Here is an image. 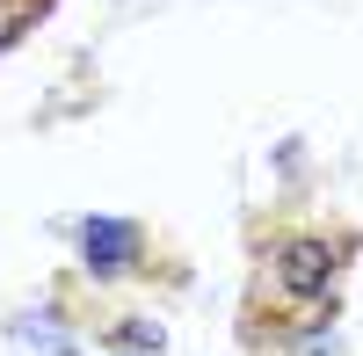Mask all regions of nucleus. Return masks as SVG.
I'll use <instances>...</instances> for the list:
<instances>
[{"mask_svg":"<svg viewBox=\"0 0 363 356\" xmlns=\"http://www.w3.org/2000/svg\"><path fill=\"white\" fill-rule=\"evenodd\" d=\"M335 269H342V247L327 240V233H291V240L277 247V291H284L291 306H313V299H327Z\"/></svg>","mask_w":363,"mask_h":356,"instance_id":"obj_1","label":"nucleus"},{"mask_svg":"<svg viewBox=\"0 0 363 356\" xmlns=\"http://www.w3.org/2000/svg\"><path fill=\"white\" fill-rule=\"evenodd\" d=\"M80 255H87L95 277H124L145 255V226H131V218H87L80 226Z\"/></svg>","mask_w":363,"mask_h":356,"instance_id":"obj_2","label":"nucleus"},{"mask_svg":"<svg viewBox=\"0 0 363 356\" xmlns=\"http://www.w3.org/2000/svg\"><path fill=\"white\" fill-rule=\"evenodd\" d=\"M44 8H51V0H0V51L22 44L29 22H44Z\"/></svg>","mask_w":363,"mask_h":356,"instance_id":"obj_3","label":"nucleus"},{"mask_svg":"<svg viewBox=\"0 0 363 356\" xmlns=\"http://www.w3.org/2000/svg\"><path fill=\"white\" fill-rule=\"evenodd\" d=\"M116 342H131V356H153V349H160V328L131 320V328H116Z\"/></svg>","mask_w":363,"mask_h":356,"instance_id":"obj_4","label":"nucleus"}]
</instances>
